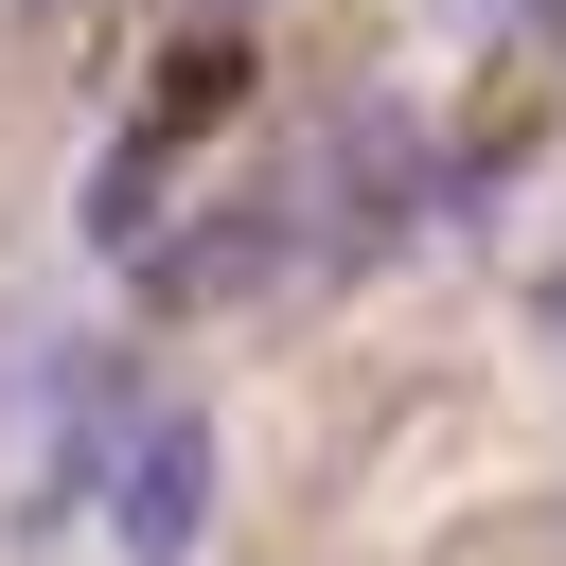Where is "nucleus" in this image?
Masks as SVG:
<instances>
[{"mask_svg":"<svg viewBox=\"0 0 566 566\" xmlns=\"http://www.w3.org/2000/svg\"><path fill=\"white\" fill-rule=\"evenodd\" d=\"M513 18H531V35H548V53H566V0H513Z\"/></svg>","mask_w":566,"mask_h":566,"instance_id":"nucleus-6","label":"nucleus"},{"mask_svg":"<svg viewBox=\"0 0 566 566\" xmlns=\"http://www.w3.org/2000/svg\"><path fill=\"white\" fill-rule=\"evenodd\" d=\"M283 265H301V177H248V195H212L195 230L142 248V318H212V301H248V283H283Z\"/></svg>","mask_w":566,"mask_h":566,"instance_id":"nucleus-1","label":"nucleus"},{"mask_svg":"<svg viewBox=\"0 0 566 566\" xmlns=\"http://www.w3.org/2000/svg\"><path fill=\"white\" fill-rule=\"evenodd\" d=\"M177 142H195V124H159V106H142V124H106V159H88V248H124V265L159 248V195H177Z\"/></svg>","mask_w":566,"mask_h":566,"instance_id":"nucleus-3","label":"nucleus"},{"mask_svg":"<svg viewBox=\"0 0 566 566\" xmlns=\"http://www.w3.org/2000/svg\"><path fill=\"white\" fill-rule=\"evenodd\" d=\"M212 495H230L212 424H195V407H142V424H124V478H106V548H124V566H195V548H212Z\"/></svg>","mask_w":566,"mask_h":566,"instance_id":"nucleus-2","label":"nucleus"},{"mask_svg":"<svg viewBox=\"0 0 566 566\" xmlns=\"http://www.w3.org/2000/svg\"><path fill=\"white\" fill-rule=\"evenodd\" d=\"M195 18H212V35H248V18H265V0H195Z\"/></svg>","mask_w":566,"mask_h":566,"instance_id":"nucleus-5","label":"nucleus"},{"mask_svg":"<svg viewBox=\"0 0 566 566\" xmlns=\"http://www.w3.org/2000/svg\"><path fill=\"white\" fill-rule=\"evenodd\" d=\"M531 318H548V354H566V265H548V283H531Z\"/></svg>","mask_w":566,"mask_h":566,"instance_id":"nucleus-4","label":"nucleus"}]
</instances>
